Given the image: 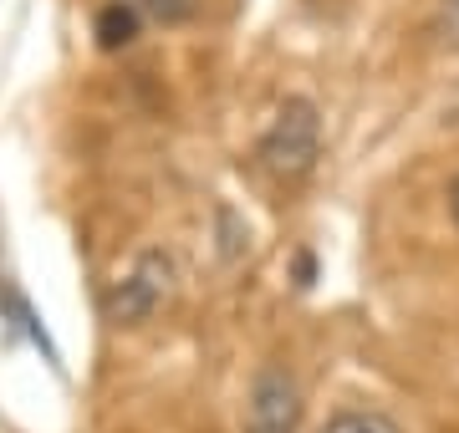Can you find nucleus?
Segmentation results:
<instances>
[{
	"instance_id": "obj_1",
	"label": "nucleus",
	"mask_w": 459,
	"mask_h": 433,
	"mask_svg": "<svg viewBox=\"0 0 459 433\" xmlns=\"http://www.w3.org/2000/svg\"><path fill=\"white\" fill-rule=\"evenodd\" d=\"M255 158L271 179L281 183H301L307 174L316 168L322 158V113H316V102L307 98H286L271 117V128L261 133L255 143Z\"/></svg>"
},
{
	"instance_id": "obj_2",
	"label": "nucleus",
	"mask_w": 459,
	"mask_h": 433,
	"mask_svg": "<svg viewBox=\"0 0 459 433\" xmlns=\"http://www.w3.org/2000/svg\"><path fill=\"white\" fill-rule=\"evenodd\" d=\"M169 296H174V255L169 250H138V260L108 285L102 317L113 321V327H138V321H148Z\"/></svg>"
},
{
	"instance_id": "obj_3",
	"label": "nucleus",
	"mask_w": 459,
	"mask_h": 433,
	"mask_svg": "<svg viewBox=\"0 0 459 433\" xmlns=\"http://www.w3.org/2000/svg\"><path fill=\"white\" fill-rule=\"evenodd\" d=\"M246 433H301V387L286 367L265 362L250 383Z\"/></svg>"
},
{
	"instance_id": "obj_4",
	"label": "nucleus",
	"mask_w": 459,
	"mask_h": 433,
	"mask_svg": "<svg viewBox=\"0 0 459 433\" xmlns=\"http://www.w3.org/2000/svg\"><path fill=\"white\" fill-rule=\"evenodd\" d=\"M143 26V11H138V0H108L92 21V31H98V47L102 51H123L133 47V36Z\"/></svg>"
},
{
	"instance_id": "obj_5",
	"label": "nucleus",
	"mask_w": 459,
	"mask_h": 433,
	"mask_svg": "<svg viewBox=\"0 0 459 433\" xmlns=\"http://www.w3.org/2000/svg\"><path fill=\"white\" fill-rule=\"evenodd\" d=\"M0 306H5V311H11V321H16L21 332L31 336L36 347L47 352V362H56V347H51V336H47V327H41V321H36V311L31 306H26V296H21L16 285H5L0 281Z\"/></svg>"
},
{
	"instance_id": "obj_6",
	"label": "nucleus",
	"mask_w": 459,
	"mask_h": 433,
	"mask_svg": "<svg viewBox=\"0 0 459 433\" xmlns=\"http://www.w3.org/2000/svg\"><path fill=\"white\" fill-rule=\"evenodd\" d=\"M322 433H403L388 413H373V408H342L322 423Z\"/></svg>"
},
{
	"instance_id": "obj_7",
	"label": "nucleus",
	"mask_w": 459,
	"mask_h": 433,
	"mask_svg": "<svg viewBox=\"0 0 459 433\" xmlns=\"http://www.w3.org/2000/svg\"><path fill=\"white\" fill-rule=\"evenodd\" d=\"M138 11H148L153 21L174 26V21H184L189 11H195V0H138Z\"/></svg>"
},
{
	"instance_id": "obj_8",
	"label": "nucleus",
	"mask_w": 459,
	"mask_h": 433,
	"mask_svg": "<svg viewBox=\"0 0 459 433\" xmlns=\"http://www.w3.org/2000/svg\"><path fill=\"white\" fill-rule=\"evenodd\" d=\"M444 31H449V41L459 47V0H449V5H444Z\"/></svg>"
},
{
	"instance_id": "obj_9",
	"label": "nucleus",
	"mask_w": 459,
	"mask_h": 433,
	"mask_svg": "<svg viewBox=\"0 0 459 433\" xmlns=\"http://www.w3.org/2000/svg\"><path fill=\"white\" fill-rule=\"evenodd\" d=\"M449 209H455V225H459V179L449 183Z\"/></svg>"
}]
</instances>
